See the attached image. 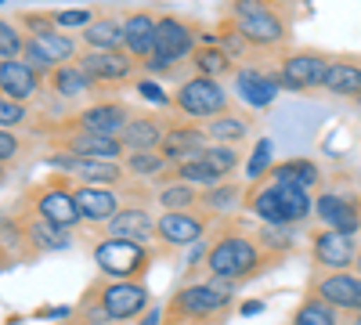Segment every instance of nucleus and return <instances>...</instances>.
<instances>
[{
  "label": "nucleus",
  "mask_w": 361,
  "mask_h": 325,
  "mask_svg": "<svg viewBox=\"0 0 361 325\" xmlns=\"http://www.w3.org/2000/svg\"><path fill=\"white\" fill-rule=\"evenodd\" d=\"M130 120H134V109L123 105V102H112V98H102L94 105L66 116V123H73L80 130H90V134H109V137H123Z\"/></svg>",
  "instance_id": "nucleus-14"
},
{
  "label": "nucleus",
  "mask_w": 361,
  "mask_h": 325,
  "mask_svg": "<svg viewBox=\"0 0 361 325\" xmlns=\"http://www.w3.org/2000/svg\"><path fill=\"white\" fill-rule=\"evenodd\" d=\"M238 282L228 278H202L185 282L170 293L163 307V325H221L235 307Z\"/></svg>",
  "instance_id": "nucleus-2"
},
{
  "label": "nucleus",
  "mask_w": 361,
  "mask_h": 325,
  "mask_svg": "<svg viewBox=\"0 0 361 325\" xmlns=\"http://www.w3.org/2000/svg\"><path fill=\"white\" fill-rule=\"evenodd\" d=\"M29 123H33V112H29V105L0 94V127H4V130H18V127H29Z\"/></svg>",
  "instance_id": "nucleus-42"
},
{
  "label": "nucleus",
  "mask_w": 361,
  "mask_h": 325,
  "mask_svg": "<svg viewBox=\"0 0 361 325\" xmlns=\"http://www.w3.org/2000/svg\"><path fill=\"white\" fill-rule=\"evenodd\" d=\"M246 173H250V181H253V185H257V181H264V177L271 173V141H267V137H260V145L253 149Z\"/></svg>",
  "instance_id": "nucleus-44"
},
{
  "label": "nucleus",
  "mask_w": 361,
  "mask_h": 325,
  "mask_svg": "<svg viewBox=\"0 0 361 325\" xmlns=\"http://www.w3.org/2000/svg\"><path fill=\"white\" fill-rule=\"evenodd\" d=\"M94 18L98 15L90 11V8H62V11H54V25L62 29V33H76V29L83 33V29L94 22Z\"/></svg>",
  "instance_id": "nucleus-43"
},
{
  "label": "nucleus",
  "mask_w": 361,
  "mask_h": 325,
  "mask_svg": "<svg viewBox=\"0 0 361 325\" xmlns=\"http://www.w3.org/2000/svg\"><path fill=\"white\" fill-rule=\"evenodd\" d=\"M73 185H76V177L54 170V173L44 177V181H37L33 188H29L18 206H22V210H33L37 217H44L54 228L73 231L83 221L80 210H76V199H73Z\"/></svg>",
  "instance_id": "nucleus-4"
},
{
  "label": "nucleus",
  "mask_w": 361,
  "mask_h": 325,
  "mask_svg": "<svg viewBox=\"0 0 361 325\" xmlns=\"http://www.w3.org/2000/svg\"><path fill=\"white\" fill-rule=\"evenodd\" d=\"M325 73H329V58L322 51H300V54L282 58V66H279L275 76L282 83V91L304 94V91H314V87L325 83Z\"/></svg>",
  "instance_id": "nucleus-15"
},
{
  "label": "nucleus",
  "mask_w": 361,
  "mask_h": 325,
  "mask_svg": "<svg viewBox=\"0 0 361 325\" xmlns=\"http://www.w3.org/2000/svg\"><path fill=\"white\" fill-rule=\"evenodd\" d=\"M314 214L325 228H336L343 235H361V199L357 195L322 192L314 199Z\"/></svg>",
  "instance_id": "nucleus-20"
},
{
  "label": "nucleus",
  "mask_w": 361,
  "mask_h": 325,
  "mask_svg": "<svg viewBox=\"0 0 361 325\" xmlns=\"http://www.w3.org/2000/svg\"><path fill=\"white\" fill-rule=\"evenodd\" d=\"M66 325H102V321H87V318H80V314L73 311V318H66Z\"/></svg>",
  "instance_id": "nucleus-50"
},
{
  "label": "nucleus",
  "mask_w": 361,
  "mask_h": 325,
  "mask_svg": "<svg viewBox=\"0 0 361 325\" xmlns=\"http://www.w3.org/2000/svg\"><path fill=\"white\" fill-rule=\"evenodd\" d=\"M357 325H361V321H357Z\"/></svg>",
  "instance_id": "nucleus-54"
},
{
  "label": "nucleus",
  "mask_w": 361,
  "mask_h": 325,
  "mask_svg": "<svg viewBox=\"0 0 361 325\" xmlns=\"http://www.w3.org/2000/svg\"><path fill=\"white\" fill-rule=\"evenodd\" d=\"M289 325H343V311H336L333 304H325L318 293H304L293 311V321Z\"/></svg>",
  "instance_id": "nucleus-31"
},
{
  "label": "nucleus",
  "mask_w": 361,
  "mask_h": 325,
  "mask_svg": "<svg viewBox=\"0 0 361 325\" xmlns=\"http://www.w3.org/2000/svg\"><path fill=\"white\" fill-rule=\"evenodd\" d=\"M156 22H159V15H152V11L123 15V47L137 58L141 66L156 54Z\"/></svg>",
  "instance_id": "nucleus-26"
},
{
  "label": "nucleus",
  "mask_w": 361,
  "mask_h": 325,
  "mask_svg": "<svg viewBox=\"0 0 361 325\" xmlns=\"http://www.w3.org/2000/svg\"><path fill=\"white\" fill-rule=\"evenodd\" d=\"M90 257H94V268L102 271V278H123V282H141L152 268V257H159L156 246H141V243H127V239H112V235H102V239L90 246Z\"/></svg>",
  "instance_id": "nucleus-5"
},
{
  "label": "nucleus",
  "mask_w": 361,
  "mask_h": 325,
  "mask_svg": "<svg viewBox=\"0 0 361 325\" xmlns=\"http://www.w3.org/2000/svg\"><path fill=\"white\" fill-rule=\"evenodd\" d=\"M192 69H195L199 76L221 80L224 73H235V58H231L221 44H202V47L192 54Z\"/></svg>",
  "instance_id": "nucleus-36"
},
{
  "label": "nucleus",
  "mask_w": 361,
  "mask_h": 325,
  "mask_svg": "<svg viewBox=\"0 0 361 325\" xmlns=\"http://www.w3.org/2000/svg\"><path fill=\"white\" fill-rule=\"evenodd\" d=\"M170 123H173L170 116H159V112H134V120L123 130L127 152H159Z\"/></svg>",
  "instance_id": "nucleus-24"
},
{
  "label": "nucleus",
  "mask_w": 361,
  "mask_h": 325,
  "mask_svg": "<svg viewBox=\"0 0 361 325\" xmlns=\"http://www.w3.org/2000/svg\"><path fill=\"white\" fill-rule=\"evenodd\" d=\"M134 87H137V94H141L145 102H152V105H170V94L163 91V87H159L156 80H148V76H141V80H137Z\"/></svg>",
  "instance_id": "nucleus-46"
},
{
  "label": "nucleus",
  "mask_w": 361,
  "mask_h": 325,
  "mask_svg": "<svg viewBox=\"0 0 361 325\" xmlns=\"http://www.w3.org/2000/svg\"><path fill=\"white\" fill-rule=\"evenodd\" d=\"M206 278H228V282H250L264 275L271 264H279L260 243V235L246 228L238 217H221L206 239Z\"/></svg>",
  "instance_id": "nucleus-1"
},
{
  "label": "nucleus",
  "mask_w": 361,
  "mask_h": 325,
  "mask_svg": "<svg viewBox=\"0 0 361 325\" xmlns=\"http://www.w3.org/2000/svg\"><path fill=\"white\" fill-rule=\"evenodd\" d=\"M51 145L58 152H73V156H83V159H109V163H123L127 159L123 137L90 134V130H80V127H73L66 120L51 130Z\"/></svg>",
  "instance_id": "nucleus-8"
},
{
  "label": "nucleus",
  "mask_w": 361,
  "mask_h": 325,
  "mask_svg": "<svg viewBox=\"0 0 361 325\" xmlns=\"http://www.w3.org/2000/svg\"><path fill=\"white\" fill-rule=\"evenodd\" d=\"M137 325H163V307H148V311L137 318Z\"/></svg>",
  "instance_id": "nucleus-48"
},
{
  "label": "nucleus",
  "mask_w": 361,
  "mask_h": 325,
  "mask_svg": "<svg viewBox=\"0 0 361 325\" xmlns=\"http://www.w3.org/2000/svg\"><path fill=\"white\" fill-rule=\"evenodd\" d=\"M44 91L54 94V98H62V102H73V98H80V94H87V91H94V83L87 80V73H83L76 62H69V66H62V69L47 73V87H44Z\"/></svg>",
  "instance_id": "nucleus-29"
},
{
  "label": "nucleus",
  "mask_w": 361,
  "mask_h": 325,
  "mask_svg": "<svg viewBox=\"0 0 361 325\" xmlns=\"http://www.w3.org/2000/svg\"><path fill=\"white\" fill-rule=\"evenodd\" d=\"M354 271H357V275H361V257H357V264H354Z\"/></svg>",
  "instance_id": "nucleus-53"
},
{
  "label": "nucleus",
  "mask_w": 361,
  "mask_h": 325,
  "mask_svg": "<svg viewBox=\"0 0 361 325\" xmlns=\"http://www.w3.org/2000/svg\"><path fill=\"white\" fill-rule=\"evenodd\" d=\"M123 166H127L130 177H137V181H156L163 170H170V163L163 159V152H127Z\"/></svg>",
  "instance_id": "nucleus-37"
},
{
  "label": "nucleus",
  "mask_w": 361,
  "mask_h": 325,
  "mask_svg": "<svg viewBox=\"0 0 361 325\" xmlns=\"http://www.w3.org/2000/svg\"><path fill=\"white\" fill-rule=\"evenodd\" d=\"M325 304H333L343 314H361V275L357 271H322L307 286Z\"/></svg>",
  "instance_id": "nucleus-17"
},
{
  "label": "nucleus",
  "mask_w": 361,
  "mask_h": 325,
  "mask_svg": "<svg viewBox=\"0 0 361 325\" xmlns=\"http://www.w3.org/2000/svg\"><path fill=\"white\" fill-rule=\"evenodd\" d=\"M202 127H206L209 145H231V149H238V145L250 137L253 120L250 116H238V112H224V116H217V120H209Z\"/></svg>",
  "instance_id": "nucleus-28"
},
{
  "label": "nucleus",
  "mask_w": 361,
  "mask_h": 325,
  "mask_svg": "<svg viewBox=\"0 0 361 325\" xmlns=\"http://www.w3.org/2000/svg\"><path fill=\"white\" fill-rule=\"evenodd\" d=\"M80 37H83L87 51H119V47H123V18L98 15Z\"/></svg>",
  "instance_id": "nucleus-30"
},
{
  "label": "nucleus",
  "mask_w": 361,
  "mask_h": 325,
  "mask_svg": "<svg viewBox=\"0 0 361 325\" xmlns=\"http://www.w3.org/2000/svg\"><path fill=\"white\" fill-rule=\"evenodd\" d=\"M217 217H209L206 210H180V214H159L156 217V250L170 253V250H185L195 246L199 239H206L214 231Z\"/></svg>",
  "instance_id": "nucleus-9"
},
{
  "label": "nucleus",
  "mask_w": 361,
  "mask_h": 325,
  "mask_svg": "<svg viewBox=\"0 0 361 325\" xmlns=\"http://www.w3.org/2000/svg\"><path fill=\"white\" fill-rule=\"evenodd\" d=\"M195 51H199L195 22L180 18V15H159V22H156V54L145 62V73H170L180 62H192Z\"/></svg>",
  "instance_id": "nucleus-7"
},
{
  "label": "nucleus",
  "mask_w": 361,
  "mask_h": 325,
  "mask_svg": "<svg viewBox=\"0 0 361 325\" xmlns=\"http://www.w3.org/2000/svg\"><path fill=\"white\" fill-rule=\"evenodd\" d=\"M267 181H286V185H300V188L311 192L314 185H322V170L311 159H286L279 166H271Z\"/></svg>",
  "instance_id": "nucleus-32"
},
{
  "label": "nucleus",
  "mask_w": 361,
  "mask_h": 325,
  "mask_svg": "<svg viewBox=\"0 0 361 325\" xmlns=\"http://www.w3.org/2000/svg\"><path fill=\"white\" fill-rule=\"evenodd\" d=\"M271 4L267 0H231V18L238 22V18H250V15H260V11H267ZM279 11V8H275Z\"/></svg>",
  "instance_id": "nucleus-47"
},
{
  "label": "nucleus",
  "mask_w": 361,
  "mask_h": 325,
  "mask_svg": "<svg viewBox=\"0 0 361 325\" xmlns=\"http://www.w3.org/2000/svg\"><path fill=\"white\" fill-rule=\"evenodd\" d=\"M238 199H246V188L243 185H235V181H221V185H214V188H206L202 192V210L209 214V217H228L235 206H238Z\"/></svg>",
  "instance_id": "nucleus-35"
},
{
  "label": "nucleus",
  "mask_w": 361,
  "mask_h": 325,
  "mask_svg": "<svg viewBox=\"0 0 361 325\" xmlns=\"http://www.w3.org/2000/svg\"><path fill=\"white\" fill-rule=\"evenodd\" d=\"M231 22H235V18H231ZM235 25H238V33L246 37L250 47H279V44L289 40V22H286V15L275 11V8H267V11H260V15H250V18H238Z\"/></svg>",
  "instance_id": "nucleus-23"
},
{
  "label": "nucleus",
  "mask_w": 361,
  "mask_h": 325,
  "mask_svg": "<svg viewBox=\"0 0 361 325\" xmlns=\"http://www.w3.org/2000/svg\"><path fill=\"white\" fill-rule=\"evenodd\" d=\"M47 166H54L58 173H69L83 185H105V188H119L127 181V166L123 163H109V159H83L73 152H51Z\"/></svg>",
  "instance_id": "nucleus-11"
},
{
  "label": "nucleus",
  "mask_w": 361,
  "mask_h": 325,
  "mask_svg": "<svg viewBox=\"0 0 361 325\" xmlns=\"http://www.w3.org/2000/svg\"><path fill=\"white\" fill-rule=\"evenodd\" d=\"M22 149H25V141H22L15 130L0 127V166H11V163L22 156Z\"/></svg>",
  "instance_id": "nucleus-45"
},
{
  "label": "nucleus",
  "mask_w": 361,
  "mask_h": 325,
  "mask_svg": "<svg viewBox=\"0 0 361 325\" xmlns=\"http://www.w3.org/2000/svg\"><path fill=\"white\" fill-rule=\"evenodd\" d=\"M11 221L18 228V239H22V250L25 253H58V250H69L73 246L69 231L47 224L33 210H22V206H18V210L11 214Z\"/></svg>",
  "instance_id": "nucleus-16"
},
{
  "label": "nucleus",
  "mask_w": 361,
  "mask_h": 325,
  "mask_svg": "<svg viewBox=\"0 0 361 325\" xmlns=\"http://www.w3.org/2000/svg\"><path fill=\"white\" fill-rule=\"evenodd\" d=\"M322 87L336 98L361 102V62H354V58H336V62H329V73H325Z\"/></svg>",
  "instance_id": "nucleus-27"
},
{
  "label": "nucleus",
  "mask_w": 361,
  "mask_h": 325,
  "mask_svg": "<svg viewBox=\"0 0 361 325\" xmlns=\"http://www.w3.org/2000/svg\"><path fill=\"white\" fill-rule=\"evenodd\" d=\"M209 149V137H206V127L202 123H192V120H177L170 123V130H166V137H163V159L166 163H173V166H180V163H192V159H199L202 152Z\"/></svg>",
  "instance_id": "nucleus-18"
},
{
  "label": "nucleus",
  "mask_w": 361,
  "mask_h": 325,
  "mask_svg": "<svg viewBox=\"0 0 361 325\" xmlns=\"http://www.w3.org/2000/svg\"><path fill=\"white\" fill-rule=\"evenodd\" d=\"M148 307H152V293H148L145 282L94 278L83 289L76 314L87 321H102V325H127V321H137Z\"/></svg>",
  "instance_id": "nucleus-3"
},
{
  "label": "nucleus",
  "mask_w": 361,
  "mask_h": 325,
  "mask_svg": "<svg viewBox=\"0 0 361 325\" xmlns=\"http://www.w3.org/2000/svg\"><path fill=\"white\" fill-rule=\"evenodd\" d=\"M156 202L163 206L166 214H180V210H202V192H199L195 185H185V181H170V185H159Z\"/></svg>",
  "instance_id": "nucleus-33"
},
{
  "label": "nucleus",
  "mask_w": 361,
  "mask_h": 325,
  "mask_svg": "<svg viewBox=\"0 0 361 325\" xmlns=\"http://www.w3.org/2000/svg\"><path fill=\"white\" fill-rule=\"evenodd\" d=\"M8 181V166H0V185H4Z\"/></svg>",
  "instance_id": "nucleus-52"
},
{
  "label": "nucleus",
  "mask_w": 361,
  "mask_h": 325,
  "mask_svg": "<svg viewBox=\"0 0 361 325\" xmlns=\"http://www.w3.org/2000/svg\"><path fill=\"white\" fill-rule=\"evenodd\" d=\"M173 181H185V185H202V192L206 188H214V185H221V177L209 170L202 159H192V163H180V166H173Z\"/></svg>",
  "instance_id": "nucleus-39"
},
{
  "label": "nucleus",
  "mask_w": 361,
  "mask_h": 325,
  "mask_svg": "<svg viewBox=\"0 0 361 325\" xmlns=\"http://www.w3.org/2000/svg\"><path fill=\"white\" fill-rule=\"evenodd\" d=\"M105 235L112 239H127V243H141V246H152L156 243V217L148 214L145 202H123V210H119L109 224H105Z\"/></svg>",
  "instance_id": "nucleus-22"
},
{
  "label": "nucleus",
  "mask_w": 361,
  "mask_h": 325,
  "mask_svg": "<svg viewBox=\"0 0 361 325\" xmlns=\"http://www.w3.org/2000/svg\"><path fill=\"white\" fill-rule=\"evenodd\" d=\"M257 311H264V300H246V304H238V314H257Z\"/></svg>",
  "instance_id": "nucleus-49"
},
{
  "label": "nucleus",
  "mask_w": 361,
  "mask_h": 325,
  "mask_svg": "<svg viewBox=\"0 0 361 325\" xmlns=\"http://www.w3.org/2000/svg\"><path fill=\"white\" fill-rule=\"evenodd\" d=\"M47 87V76L29 66L25 58H11V62H0V94L4 98H15L22 105H29L40 91Z\"/></svg>",
  "instance_id": "nucleus-19"
},
{
  "label": "nucleus",
  "mask_w": 361,
  "mask_h": 325,
  "mask_svg": "<svg viewBox=\"0 0 361 325\" xmlns=\"http://www.w3.org/2000/svg\"><path fill=\"white\" fill-rule=\"evenodd\" d=\"M267 181V177H264ZM279 188V199H282V210H286V221H289V228L293 224H300V221H307L311 214H314V199H311V192L307 188H300V185H286V181H271Z\"/></svg>",
  "instance_id": "nucleus-34"
},
{
  "label": "nucleus",
  "mask_w": 361,
  "mask_h": 325,
  "mask_svg": "<svg viewBox=\"0 0 361 325\" xmlns=\"http://www.w3.org/2000/svg\"><path fill=\"white\" fill-rule=\"evenodd\" d=\"M235 91H238V98H243L246 105L267 109L271 102L279 98L282 83H279L275 73H264V69H257V66H238V69H235Z\"/></svg>",
  "instance_id": "nucleus-25"
},
{
  "label": "nucleus",
  "mask_w": 361,
  "mask_h": 325,
  "mask_svg": "<svg viewBox=\"0 0 361 325\" xmlns=\"http://www.w3.org/2000/svg\"><path fill=\"white\" fill-rule=\"evenodd\" d=\"M267 4H271V8H279V11H286V8L296 4V0H267Z\"/></svg>",
  "instance_id": "nucleus-51"
},
{
  "label": "nucleus",
  "mask_w": 361,
  "mask_h": 325,
  "mask_svg": "<svg viewBox=\"0 0 361 325\" xmlns=\"http://www.w3.org/2000/svg\"><path fill=\"white\" fill-rule=\"evenodd\" d=\"M76 66L87 73V80L94 83V91H102V87H123L127 80H134L141 73V62L127 51H87L76 58Z\"/></svg>",
  "instance_id": "nucleus-10"
},
{
  "label": "nucleus",
  "mask_w": 361,
  "mask_h": 325,
  "mask_svg": "<svg viewBox=\"0 0 361 325\" xmlns=\"http://www.w3.org/2000/svg\"><path fill=\"white\" fill-rule=\"evenodd\" d=\"M311 257H314V268H322V271H354L361 250H357L354 235H343L336 228H322L311 235Z\"/></svg>",
  "instance_id": "nucleus-13"
},
{
  "label": "nucleus",
  "mask_w": 361,
  "mask_h": 325,
  "mask_svg": "<svg viewBox=\"0 0 361 325\" xmlns=\"http://www.w3.org/2000/svg\"><path fill=\"white\" fill-rule=\"evenodd\" d=\"M25 37H44V33H54V11H18L11 18Z\"/></svg>",
  "instance_id": "nucleus-41"
},
{
  "label": "nucleus",
  "mask_w": 361,
  "mask_h": 325,
  "mask_svg": "<svg viewBox=\"0 0 361 325\" xmlns=\"http://www.w3.org/2000/svg\"><path fill=\"white\" fill-rule=\"evenodd\" d=\"M170 105L177 109L180 120H192V123H209L217 116L231 112V102H228V91L221 87V80L214 76H188L185 83L170 94Z\"/></svg>",
  "instance_id": "nucleus-6"
},
{
  "label": "nucleus",
  "mask_w": 361,
  "mask_h": 325,
  "mask_svg": "<svg viewBox=\"0 0 361 325\" xmlns=\"http://www.w3.org/2000/svg\"><path fill=\"white\" fill-rule=\"evenodd\" d=\"M73 199H76V210L83 221L90 224H109L119 210H123V199H119V188H105V185H73Z\"/></svg>",
  "instance_id": "nucleus-21"
},
{
  "label": "nucleus",
  "mask_w": 361,
  "mask_h": 325,
  "mask_svg": "<svg viewBox=\"0 0 361 325\" xmlns=\"http://www.w3.org/2000/svg\"><path fill=\"white\" fill-rule=\"evenodd\" d=\"M199 159L214 170L221 181H231V173L238 170V149H231V145H209Z\"/></svg>",
  "instance_id": "nucleus-38"
},
{
  "label": "nucleus",
  "mask_w": 361,
  "mask_h": 325,
  "mask_svg": "<svg viewBox=\"0 0 361 325\" xmlns=\"http://www.w3.org/2000/svg\"><path fill=\"white\" fill-rule=\"evenodd\" d=\"M80 51V40L73 33H62V29H54V33H44V37H25V62L37 66L44 76L62 69L69 62H76Z\"/></svg>",
  "instance_id": "nucleus-12"
},
{
  "label": "nucleus",
  "mask_w": 361,
  "mask_h": 325,
  "mask_svg": "<svg viewBox=\"0 0 361 325\" xmlns=\"http://www.w3.org/2000/svg\"><path fill=\"white\" fill-rule=\"evenodd\" d=\"M11 58H25V33L15 22L0 18V62H11Z\"/></svg>",
  "instance_id": "nucleus-40"
}]
</instances>
